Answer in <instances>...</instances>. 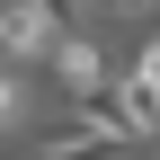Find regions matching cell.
Listing matches in <instances>:
<instances>
[{"instance_id":"1","label":"cell","mask_w":160,"mask_h":160,"mask_svg":"<svg viewBox=\"0 0 160 160\" xmlns=\"http://www.w3.org/2000/svg\"><path fill=\"white\" fill-rule=\"evenodd\" d=\"M53 45H62V36L45 27V9H27V0H0V71H18V62H45Z\"/></svg>"},{"instance_id":"2","label":"cell","mask_w":160,"mask_h":160,"mask_svg":"<svg viewBox=\"0 0 160 160\" xmlns=\"http://www.w3.org/2000/svg\"><path fill=\"white\" fill-rule=\"evenodd\" d=\"M45 62H53V71L71 80V98H80V89H98V80H107V53H98L89 36H62V45H53Z\"/></svg>"},{"instance_id":"3","label":"cell","mask_w":160,"mask_h":160,"mask_svg":"<svg viewBox=\"0 0 160 160\" xmlns=\"http://www.w3.org/2000/svg\"><path fill=\"white\" fill-rule=\"evenodd\" d=\"M36 160H125V142H107V133H89V125H71V133H53Z\"/></svg>"},{"instance_id":"4","label":"cell","mask_w":160,"mask_h":160,"mask_svg":"<svg viewBox=\"0 0 160 160\" xmlns=\"http://www.w3.org/2000/svg\"><path fill=\"white\" fill-rule=\"evenodd\" d=\"M125 89H133V98H142V107L160 116V36H151L142 53H133V71H125Z\"/></svg>"},{"instance_id":"5","label":"cell","mask_w":160,"mask_h":160,"mask_svg":"<svg viewBox=\"0 0 160 160\" xmlns=\"http://www.w3.org/2000/svg\"><path fill=\"white\" fill-rule=\"evenodd\" d=\"M0 125H18V71H0Z\"/></svg>"},{"instance_id":"6","label":"cell","mask_w":160,"mask_h":160,"mask_svg":"<svg viewBox=\"0 0 160 160\" xmlns=\"http://www.w3.org/2000/svg\"><path fill=\"white\" fill-rule=\"evenodd\" d=\"M107 9H151V0H107Z\"/></svg>"}]
</instances>
